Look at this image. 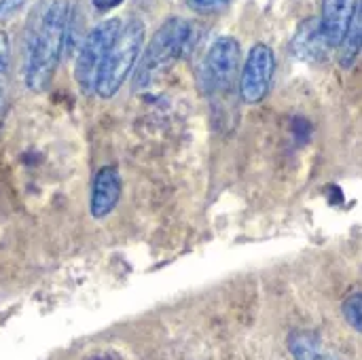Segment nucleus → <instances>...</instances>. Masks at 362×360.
Segmentation results:
<instances>
[{
    "instance_id": "15",
    "label": "nucleus",
    "mask_w": 362,
    "mask_h": 360,
    "mask_svg": "<svg viewBox=\"0 0 362 360\" xmlns=\"http://www.w3.org/2000/svg\"><path fill=\"white\" fill-rule=\"evenodd\" d=\"M293 134H295V138H297L301 144H305V142L310 140V136H312V125H310V121L303 119V117H297V119L293 121Z\"/></svg>"
},
{
    "instance_id": "7",
    "label": "nucleus",
    "mask_w": 362,
    "mask_h": 360,
    "mask_svg": "<svg viewBox=\"0 0 362 360\" xmlns=\"http://www.w3.org/2000/svg\"><path fill=\"white\" fill-rule=\"evenodd\" d=\"M121 199V176L117 168L102 166L95 172L93 185H91V199L89 210L93 219H106Z\"/></svg>"
},
{
    "instance_id": "2",
    "label": "nucleus",
    "mask_w": 362,
    "mask_h": 360,
    "mask_svg": "<svg viewBox=\"0 0 362 360\" xmlns=\"http://www.w3.org/2000/svg\"><path fill=\"white\" fill-rule=\"evenodd\" d=\"M193 45V25L182 17H172L153 34L151 42L142 49L134 72V87L146 89L153 79L182 59Z\"/></svg>"
},
{
    "instance_id": "17",
    "label": "nucleus",
    "mask_w": 362,
    "mask_h": 360,
    "mask_svg": "<svg viewBox=\"0 0 362 360\" xmlns=\"http://www.w3.org/2000/svg\"><path fill=\"white\" fill-rule=\"evenodd\" d=\"M121 2H123V0H91L93 8L100 11V13H108V11H112V8H117Z\"/></svg>"
},
{
    "instance_id": "6",
    "label": "nucleus",
    "mask_w": 362,
    "mask_h": 360,
    "mask_svg": "<svg viewBox=\"0 0 362 360\" xmlns=\"http://www.w3.org/2000/svg\"><path fill=\"white\" fill-rule=\"evenodd\" d=\"M276 72V55L272 47L257 42L244 62L240 74V98L246 104H259L267 98Z\"/></svg>"
},
{
    "instance_id": "1",
    "label": "nucleus",
    "mask_w": 362,
    "mask_h": 360,
    "mask_svg": "<svg viewBox=\"0 0 362 360\" xmlns=\"http://www.w3.org/2000/svg\"><path fill=\"white\" fill-rule=\"evenodd\" d=\"M72 11L68 0L47 2L32 19L23 47V81L30 91H45L66 51Z\"/></svg>"
},
{
    "instance_id": "9",
    "label": "nucleus",
    "mask_w": 362,
    "mask_h": 360,
    "mask_svg": "<svg viewBox=\"0 0 362 360\" xmlns=\"http://www.w3.org/2000/svg\"><path fill=\"white\" fill-rule=\"evenodd\" d=\"M329 42L322 34L320 19H305L299 23L293 40H291V53L301 62H322L329 53Z\"/></svg>"
},
{
    "instance_id": "10",
    "label": "nucleus",
    "mask_w": 362,
    "mask_h": 360,
    "mask_svg": "<svg viewBox=\"0 0 362 360\" xmlns=\"http://www.w3.org/2000/svg\"><path fill=\"white\" fill-rule=\"evenodd\" d=\"M288 352L295 360H337L329 354L314 331H293L288 335Z\"/></svg>"
},
{
    "instance_id": "16",
    "label": "nucleus",
    "mask_w": 362,
    "mask_h": 360,
    "mask_svg": "<svg viewBox=\"0 0 362 360\" xmlns=\"http://www.w3.org/2000/svg\"><path fill=\"white\" fill-rule=\"evenodd\" d=\"M28 0H0V21L15 15Z\"/></svg>"
},
{
    "instance_id": "3",
    "label": "nucleus",
    "mask_w": 362,
    "mask_h": 360,
    "mask_svg": "<svg viewBox=\"0 0 362 360\" xmlns=\"http://www.w3.org/2000/svg\"><path fill=\"white\" fill-rule=\"evenodd\" d=\"M144 36L146 28L142 19H129L127 23L121 25L95 83V93L100 98L110 100L112 95L119 93L127 76L138 66V59L144 49Z\"/></svg>"
},
{
    "instance_id": "5",
    "label": "nucleus",
    "mask_w": 362,
    "mask_h": 360,
    "mask_svg": "<svg viewBox=\"0 0 362 360\" xmlns=\"http://www.w3.org/2000/svg\"><path fill=\"white\" fill-rule=\"evenodd\" d=\"M240 42L231 36H221L216 38L202 64V87L208 95H218L227 93L240 70Z\"/></svg>"
},
{
    "instance_id": "11",
    "label": "nucleus",
    "mask_w": 362,
    "mask_h": 360,
    "mask_svg": "<svg viewBox=\"0 0 362 360\" xmlns=\"http://www.w3.org/2000/svg\"><path fill=\"white\" fill-rule=\"evenodd\" d=\"M362 51V0H358L356 4V13H354V19L350 23V30L344 38V42L339 45V64L341 68H350L358 53Z\"/></svg>"
},
{
    "instance_id": "12",
    "label": "nucleus",
    "mask_w": 362,
    "mask_h": 360,
    "mask_svg": "<svg viewBox=\"0 0 362 360\" xmlns=\"http://www.w3.org/2000/svg\"><path fill=\"white\" fill-rule=\"evenodd\" d=\"M8 72H11V40L4 30H0V121L6 106L8 91Z\"/></svg>"
},
{
    "instance_id": "8",
    "label": "nucleus",
    "mask_w": 362,
    "mask_h": 360,
    "mask_svg": "<svg viewBox=\"0 0 362 360\" xmlns=\"http://www.w3.org/2000/svg\"><path fill=\"white\" fill-rule=\"evenodd\" d=\"M358 0H322L320 28L329 47H339L350 30Z\"/></svg>"
},
{
    "instance_id": "13",
    "label": "nucleus",
    "mask_w": 362,
    "mask_h": 360,
    "mask_svg": "<svg viewBox=\"0 0 362 360\" xmlns=\"http://www.w3.org/2000/svg\"><path fill=\"white\" fill-rule=\"evenodd\" d=\"M341 314L354 331L362 333V293H354L344 301Z\"/></svg>"
},
{
    "instance_id": "14",
    "label": "nucleus",
    "mask_w": 362,
    "mask_h": 360,
    "mask_svg": "<svg viewBox=\"0 0 362 360\" xmlns=\"http://www.w3.org/2000/svg\"><path fill=\"white\" fill-rule=\"evenodd\" d=\"M187 4L197 13H221L231 4V0H187Z\"/></svg>"
},
{
    "instance_id": "4",
    "label": "nucleus",
    "mask_w": 362,
    "mask_h": 360,
    "mask_svg": "<svg viewBox=\"0 0 362 360\" xmlns=\"http://www.w3.org/2000/svg\"><path fill=\"white\" fill-rule=\"evenodd\" d=\"M121 25H123V21L112 17V19H106V21L98 23L95 28H91V32L83 38L81 49L76 53V62H74V79H76L81 93L89 95L95 91L100 70L104 66V59H106Z\"/></svg>"
}]
</instances>
